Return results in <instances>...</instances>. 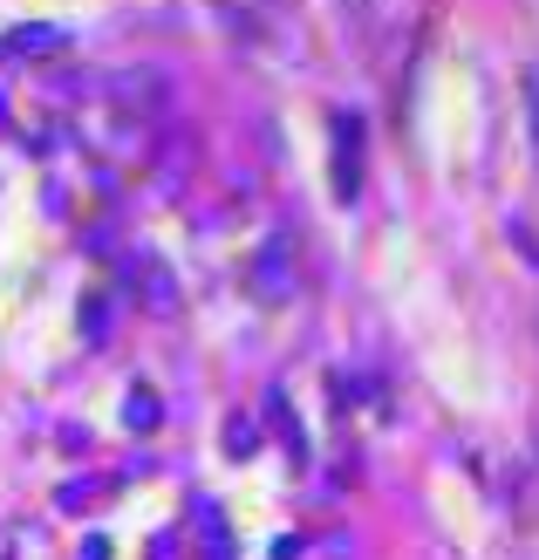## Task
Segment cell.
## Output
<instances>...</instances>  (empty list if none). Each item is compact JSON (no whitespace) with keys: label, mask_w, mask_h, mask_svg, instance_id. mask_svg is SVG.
I'll use <instances>...</instances> for the list:
<instances>
[{"label":"cell","mask_w":539,"mask_h":560,"mask_svg":"<svg viewBox=\"0 0 539 560\" xmlns=\"http://www.w3.org/2000/svg\"><path fill=\"white\" fill-rule=\"evenodd\" d=\"M526 130H532V144H539V75L526 82Z\"/></svg>","instance_id":"1"}]
</instances>
